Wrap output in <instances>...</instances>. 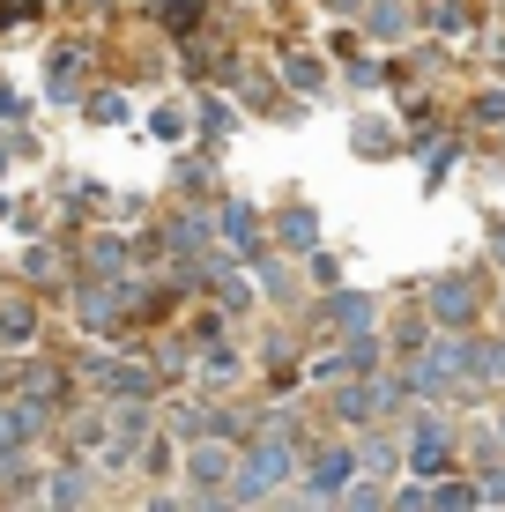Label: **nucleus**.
<instances>
[{"label": "nucleus", "instance_id": "nucleus-1", "mask_svg": "<svg viewBox=\"0 0 505 512\" xmlns=\"http://www.w3.org/2000/svg\"><path fill=\"white\" fill-rule=\"evenodd\" d=\"M275 475H283V453H253L246 461V490H268Z\"/></svg>", "mask_w": 505, "mask_h": 512}, {"label": "nucleus", "instance_id": "nucleus-2", "mask_svg": "<svg viewBox=\"0 0 505 512\" xmlns=\"http://www.w3.org/2000/svg\"><path fill=\"white\" fill-rule=\"evenodd\" d=\"M439 312H446V320H468V290H461V282H446V290H439Z\"/></svg>", "mask_w": 505, "mask_h": 512}]
</instances>
